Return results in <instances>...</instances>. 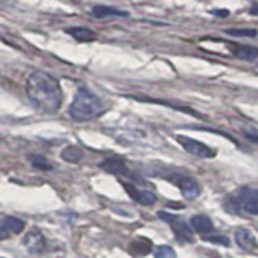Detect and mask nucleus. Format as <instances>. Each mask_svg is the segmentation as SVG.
Returning a JSON list of instances; mask_svg holds the SVG:
<instances>
[{"label": "nucleus", "instance_id": "f257e3e1", "mask_svg": "<svg viewBox=\"0 0 258 258\" xmlns=\"http://www.w3.org/2000/svg\"><path fill=\"white\" fill-rule=\"evenodd\" d=\"M26 95L31 103L44 113H56L63 102L58 81L45 71H34L28 78Z\"/></svg>", "mask_w": 258, "mask_h": 258}, {"label": "nucleus", "instance_id": "f03ea898", "mask_svg": "<svg viewBox=\"0 0 258 258\" xmlns=\"http://www.w3.org/2000/svg\"><path fill=\"white\" fill-rule=\"evenodd\" d=\"M105 111V103L99 95H95L92 91H89L86 87H81L75 95V100H73L71 107H70V116L79 121V123H84V121H91L99 118L102 113Z\"/></svg>", "mask_w": 258, "mask_h": 258}, {"label": "nucleus", "instance_id": "7ed1b4c3", "mask_svg": "<svg viewBox=\"0 0 258 258\" xmlns=\"http://www.w3.org/2000/svg\"><path fill=\"white\" fill-rule=\"evenodd\" d=\"M158 218L163 220L166 224L171 226V229L174 231V236L177 237V240L190 242L194 239V232H192L190 224L185 223L182 218L176 216L173 213H168V212H158Z\"/></svg>", "mask_w": 258, "mask_h": 258}, {"label": "nucleus", "instance_id": "20e7f679", "mask_svg": "<svg viewBox=\"0 0 258 258\" xmlns=\"http://www.w3.org/2000/svg\"><path fill=\"white\" fill-rule=\"evenodd\" d=\"M234 202L239 205L244 212L250 215H258V189L244 187L236 192Z\"/></svg>", "mask_w": 258, "mask_h": 258}, {"label": "nucleus", "instance_id": "39448f33", "mask_svg": "<svg viewBox=\"0 0 258 258\" xmlns=\"http://www.w3.org/2000/svg\"><path fill=\"white\" fill-rule=\"evenodd\" d=\"M176 141L181 144V147H184V150H187L190 155L197 157V158H213L215 157V150L210 149L208 145H205L200 141L190 139L187 136H176Z\"/></svg>", "mask_w": 258, "mask_h": 258}, {"label": "nucleus", "instance_id": "423d86ee", "mask_svg": "<svg viewBox=\"0 0 258 258\" xmlns=\"http://www.w3.org/2000/svg\"><path fill=\"white\" fill-rule=\"evenodd\" d=\"M24 221L16 216H0V240L23 232Z\"/></svg>", "mask_w": 258, "mask_h": 258}, {"label": "nucleus", "instance_id": "0eeeda50", "mask_svg": "<svg viewBox=\"0 0 258 258\" xmlns=\"http://www.w3.org/2000/svg\"><path fill=\"white\" fill-rule=\"evenodd\" d=\"M174 184L182 192L184 199H187V200H196L200 196V192H202L200 184L190 176H176L174 177Z\"/></svg>", "mask_w": 258, "mask_h": 258}, {"label": "nucleus", "instance_id": "6e6552de", "mask_svg": "<svg viewBox=\"0 0 258 258\" xmlns=\"http://www.w3.org/2000/svg\"><path fill=\"white\" fill-rule=\"evenodd\" d=\"M234 240H236L239 248L245 250V252H255L258 248V240L255 234L248 228H244V226L236 228V231H234Z\"/></svg>", "mask_w": 258, "mask_h": 258}, {"label": "nucleus", "instance_id": "1a4fd4ad", "mask_svg": "<svg viewBox=\"0 0 258 258\" xmlns=\"http://www.w3.org/2000/svg\"><path fill=\"white\" fill-rule=\"evenodd\" d=\"M23 245L24 248L28 250L29 253H42L44 250H45V237H44V234L40 232L39 229H31L26 236H24L23 239Z\"/></svg>", "mask_w": 258, "mask_h": 258}, {"label": "nucleus", "instance_id": "9d476101", "mask_svg": "<svg viewBox=\"0 0 258 258\" xmlns=\"http://www.w3.org/2000/svg\"><path fill=\"white\" fill-rule=\"evenodd\" d=\"M190 228L196 231L200 236L207 237L208 234H213L215 232V224L212 221V218L207 216V215H194L190 218Z\"/></svg>", "mask_w": 258, "mask_h": 258}, {"label": "nucleus", "instance_id": "9b49d317", "mask_svg": "<svg viewBox=\"0 0 258 258\" xmlns=\"http://www.w3.org/2000/svg\"><path fill=\"white\" fill-rule=\"evenodd\" d=\"M103 171L111 173V174H127V166H126V160L119 155H113L105 158L102 163L99 165Z\"/></svg>", "mask_w": 258, "mask_h": 258}, {"label": "nucleus", "instance_id": "f8f14e48", "mask_svg": "<svg viewBox=\"0 0 258 258\" xmlns=\"http://www.w3.org/2000/svg\"><path fill=\"white\" fill-rule=\"evenodd\" d=\"M124 185V189L127 190V194H129V197L131 199H134L137 204H141V205H153L157 202V196L153 192H150V190H144V189H137V187H134V185H131V184H123Z\"/></svg>", "mask_w": 258, "mask_h": 258}, {"label": "nucleus", "instance_id": "ddd939ff", "mask_svg": "<svg viewBox=\"0 0 258 258\" xmlns=\"http://www.w3.org/2000/svg\"><path fill=\"white\" fill-rule=\"evenodd\" d=\"M91 15L94 18H111V16H116V18H127L129 13L124 12V10H119V8H115V7H107V5H95L92 8Z\"/></svg>", "mask_w": 258, "mask_h": 258}, {"label": "nucleus", "instance_id": "4468645a", "mask_svg": "<svg viewBox=\"0 0 258 258\" xmlns=\"http://www.w3.org/2000/svg\"><path fill=\"white\" fill-rule=\"evenodd\" d=\"M67 34H70L78 42H92V40L97 39V34L89 28L84 26H75V28H68Z\"/></svg>", "mask_w": 258, "mask_h": 258}, {"label": "nucleus", "instance_id": "2eb2a0df", "mask_svg": "<svg viewBox=\"0 0 258 258\" xmlns=\"http://www.w3.org/2000/svg\"><path fill=\"white\" fill-rule=\"evenodd\" d=\"M234 56H237L240 60H247V61H252L255 58H258V47H253V45H236L232 50Z\"/></svg>", "mask_w": 258, "mask_h": 258}, {"label": "nucleus", "instance_id": "dca6fc26", "mask_svg": "<svg viewBox=\"0 0 258 258\" xmlns=\"http://www.w3.org/2000/svg\"><path fill=\"white\" fill-rule=\"evenodd\" d=\"M150 250H152V242L149 239H144V237L133 240L131 245H129V252L136 256L147 255V253H150Z\"/></svg>", "mask_w": 258, "mask_h": 258}, {"label": "nucleus", "instance_id": "f3484780", "mask_svg": "<svg viewBox=\"0 0 258 258\" xmlns=\"http://www.w3.org/2000/svg\"><path fill=\"white\" fill-rule=\"evenodd\" d=\"M84 157V152L81 150L76 145H70V147L61 150V158L68 163H79L81 160Z\"/></svg>", "mask_w": 258, "mask_h": 258}, {"label": "nucleus", "instance_id": "a211bd4d", "mask_svg": "<svg viewBox=\"0 0 258 258\" xmlns=\"http://www.w3.org/2000/svg\"><path fill=\"white\" fill-rule=\"evenodd\" d=\"M31 163L34 168H39V169H45V171H50L53 169V165L48 163V160L42 155H32L31 157Z\"/></svg>", "mask_w": 258, "mask_h": 258}, {"label": "nucleus", "instance_id": "6ab92c4d", "mask_svg": "<svg viewBox=\"0 0 258 258\" xmlns=\"http://www.w3.org/2000/svg\"><path fill=\"white\" fill-rule=\"evenodd\" d=\"M155 258H176V252L174 248H171L169 245H160L155 248V252H153Z\"/></svg>", "mask_w": 258, "mask_h": 258}, {"label": "nucleus", "instance_id": "aec40b11", "mask_svg": "<svg viewBox=\"0 0 258 258\" xmlns=\"http://www.w3.org/2000/svg\"><path fill=\"white\" fill-rule=\"evenodd\" d=\"M226 32L234 37H255L256 36L255 29H228Z\"/></svg>", "mask_w": 258, "mask_h": 258}, {"label": "nucleus", "instance_id": "412c9836", "mask_svg": "<svg viewBox=\"0 0 258 258\" xmlns=\"http://www.w3.org/2000/svg\"><path fill=\"white\" fill-rule=\"evenodd\" d=\"M244 134H245V137L248 141H252V142H255V144H258V131L256 129H244Z\"/></svg>", "mask_w": 258, "mask_h": 258}, {"label": "nucleus", "instance_id": "4be33fe9", "mask_svg": "<svg viewBox=\"0 0 258 258\" xmlns=\"http://www.w3.org/2000/svg\"><path fill=\"white\" fill-rule=\"evenodd\" d=\"M207 240H210V242H215V244H221V245H224V247H228L229 245V240H228V237H213V236H210V237H205Z\"/></svg>", "mask_w": 258, "mask_h": 258}, {"label": "nucleus", "instance_id": "5701e85b", "mask_svg": "<svg viewBox=\"0 0 258 258\" xmlns=\"http://www.w3.org/2000/svg\"><path fill=\"white\" fill-rule=\"evenodd\" d=\"M210 13L213 16H218V18H226V16H229V10H212Z\"/></svg>", "mask_w": 258, "mask_h": 258}, {"label": "nucleus", "instance_id": "b1692460", "mask_svg": "<svg viewBox=\"0 0 258 258\" xmlns=\"http://www.w3.org/2000/svg\"><path fill=\"white\" fill-rule=\"evenodd\" d=\"M250 13L252 15H258V4H253L252 8H250Z\"/></svg>", "mask_w": 258, "mask_h": 258}, {"label": "nucleus", "instance_id": "393cba45", "mask_svg": "<svg viewBox=\"0 0 258 258\" xmlns=\"http://www.w3.org/2000/svg\"><path fill=\"white\" fill-rule=\"evenodd\" d=\"M0 258H4V256H0Z\"/></svg>", "mask_w": 258, "mask_h": 258}]
</instances>
